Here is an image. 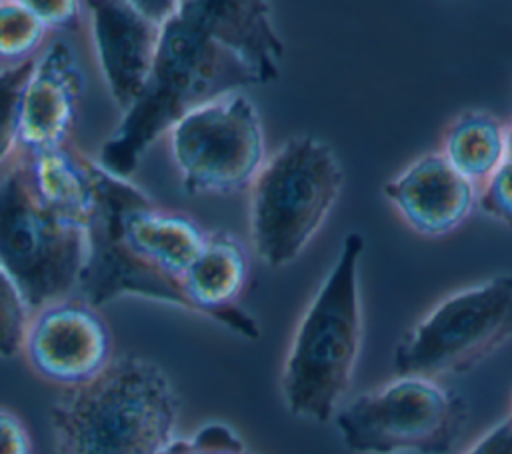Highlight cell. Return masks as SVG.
Instances as JSON below:
<instances>
[{
	"mask_svg": "<svg viewBox=\"0 0 512 454\" xmlns=\"http://www.w3.org/2000/svg\"><path fill=\"white\" fill-rule=\"evenodd\" d=\"M96 210L86 228V256L76 296L100 308L138 296L188 310L180 282L206 230L188 214L156 206L130 178L90 158Z\"/></svg>",
	"mask_w": 512,
	"mask_h": 454,
	"instance_id": "cell-1",
	"label": "cell"
},
{
	"mask_svg": "<svg viewBox=\"0 0 512 454\" xmlns=\"http://www.w3.org/2000/svg\"><path fill=\"white\" fill-rule=\"evenodd\" d=\"M252 84L258 82L246 64L206 30L190 0H180L178 12L162 26L148 84L100 146L98 164L130 178L146 150L184 114Z\"/></svg>",
	"mask_w": 512,
	"mask_h": 454,
	"instance_id": "cell-2",
	"label": "cell"
},
{
	"mask_svg": "<svg viewBox=\"0 0 512 454\" xmlns=\"http://www.w3.org/2000/svg\"><path fill=\"white\" fill-rule=\"evenodd\" d=\"M180 400L152 360L122 354L50 406L56 454H160L174 438Z\"/></svg>",
	"mask_w": 512,
	"mask_h": 454,
	"instance_id": "cell-3",
	"label": "cell"
},
{
	"mask_svg": "<svg viewBox=\"0 0 512 454\" xmlns=\"http://www.w3.org/2000/svg\"><path fill=\"white\" fill-rule=\"evenodd\" d=\"M364 238L348 232L340 254L306 306L280 376V392L296 418L334 420L350 388L362 340L358 262Z\"/></svg>",
	"mask_w": 512,
	"mask_h": 454,
	"instance_id": "cell-4",
	"label": "cell"
},
{
	"mask_svg": "<svg viewBox=\"0 0 512 454\" xmlns=\"http://www.w3.org/2000/svg\"><path fill=\"white\" fill-rule=\"evenodd\" d=\"M334 150L314 136H294L266 158L250 184V242L270 268L300 256L324 224L342 188Z\"/></svg>",
	"mask_w": 512,
	"mask_h": 454,
	"instance_id": "cell-5",
	"label": "cell"
},
{
	"mask_svg": "<svg viewBox=\"0 0 512 454\" xmlns=\"http://www.w3.org/2000/svg\"><path fill=\"white\" fill-rule=\"evenodd\" d=\"M86 256V230L50 210L36 194L26 156L14 152L0 176V266L32 314L74 296Z\"/></svg>",
	"mask_w": 512,
	"mask_h": 454,
	"instance_id": "cell-6",
	"label": "cell"
},
{
	"mask_svg": "<svg viewBox=\"0 0 512 454\" xmlns=\"http://www.w3.org/2000/svg\"><path fill=\"white\" fill-rule=\"evenodd\" d=\"M466 418V402L436 378L402 374L340 406L334 424L358 454H446Z\"/></svg>",
	"mask_w": 512,
	"mask_h": 454,
	"instance_id": "cell-7",
	"label": "cell"
},
{
	"mask_svg": "<svg viewBox=\"0 0 512 454\" xmlns=\"http://www.w3.org/2000/svg\"><path fill=\"white\" fill-rule=\"evenodd\" d=\"M512 340V274L464 288L436 304L398 342V376L462 374Z\"/></svg>",
	"mask_w": 512,
	"mask_h": 454,
	"instance_id": "cell-8",
	"label": "cell"
},
{
	"mask_svg": "<svg viewBox=\"0 0 512 454\" xmlns=\"http://www.w3.org/2000/svg\"><path fill=\"white\" fill-rule=\"evenodd\" d=\"M168 144L182 188L194 196L246 190L266 162L260 114L242 90L184 114L170 128Z\"/></svg>",
	"mask_w": 512,
	"mask_h": 454,
	"instance_id": "cell-9",
	"label": "cell"
},
{
	"mask_svg": "<svg viewBox=\"0 0 512 454\" xmlns=\"http://www.w3.org/2000/svg\"><path fill=\"white\" fill-rule=\"evenodd\" d=\"M22 352L38 376L64 388L94 380L114 358L106 320L76 294L32 314Z\"/></svg>",
	"mask_w": 512,
	"mask_h": 454,
	"instance_id": "cell-10",
	"label": "cell"
},
{
	"mask_svg": "<svg viewBox=\"0 0 512 454\" xmlns=\"http://www.w3.org/2000/svg\"><path fill=\"white\" fill-rule=\"evenodd\" d=\"M84 6L102 80L124 114L148 84L162 26L144 16L134 0H90Z\"/></svg>",
	"mask_w": 512,
	"mask_h": 454,
	"instance_id": "cell-11",
	"label": "cell"
},
{
	"mask_svg": "<svg viewBox=\"0 0 512 454\" xmlns=\"http://www.w3.org/2000/svg\"><path fill=\"white\" fill-rule=\"evenodd\" d=\"M84 78L74 48L48 42L34 58L20 100L18 148L26 156L66 146L76 122Z\"/></svg>",
	"mask_w": 512,
	"mask_h": 454,
	"instance_id": "cell-12",
	"label": "cell"
},
{
	"mask_svg": "<svg viewBox=\"0 0 512 454\" xmlns=\"http://www.w3.org/2000/svg\"><path fill=\"white\" fill-rule=\"evenodd\" d=\"M248 278V252L230 232H206L204 244L182 276L180 288L194 314L218 320L228 330L254 340L256 320L238 306Z\"/></svg>",
	"mask_w": 512,
	"mask_h": 454,
	"instance_id": "cell-13",
	"label": "cell"
},
{
	"mask_svg": "<svg viewBox=\"0 0 512 454\" xmlns=\"http://www.w3.org/2000/svg\"><path fill=\"white\" fill-rule=\"evenodd\" d=\"M386 198L424 236H442L470 214L474 184L460 176L442 152L424 154L384 184Z\"/></svg>",
	"mask_w": 512,
	"mask_h": 454,
	"instance_id": "cell-14",
	"label": "cell"
},
{
	"mask_svg": "<svg viewBox=\"0 0 512 454\" xmlns=\"http://www.w3.org/2000/svg\"><path fill=\"white\" fill-rule=\"evenodd\" d=\"M190 6L206 30L246 64L258 84L280 76L284 42L272 24L268 2L190 0Z\"/></svg>",
	"mask_w": 512,
	"mask_h": 454,
	"instance_id": "cell-15",
	"label": "cell"
},
{
	"mask_svg": "<svg viewBox=\"0 0 512 454\" xmlns=\"http://www.w3.org/2000/svg\"><path fill=\"white\" fill-rule=\"evenodd\" d=\"M26 162L32 186L40 200L70 224L86 230L96 210L90 158L62 146L26 156Z\"/></svg>",
	"mask_w": 512,
	"mask_h": 454,
	"instance_id": "cell-16",
	"label": "cell"
},
{
	"mask_svg": "<svg viewBox=\"0 0 512 454\" xmlns=\"http://www.w3.org/2000/svg\"><path fill=\"white\" fill-rule=\"evenodd\" d=\"M444 158L468 182H488L506 160V132L486 112H464L444 138Z\"/></svg>",
	"mask_w": 512,
	"mask_h": 454,
	"instance_id": "cell-17",
	"label": "cell"
},
{
	"mask_svg": "<svg viewBox=\"0 0 512 454\" xmlns=\"http://www.w3.org/2000/svg\"><path fill=\"white\" fill-rule=\"evenodd\" d=\"M46 34L24 0H0V68L36 58Z\"/></svg>",
	"mask_w": 512,
	"mask_h": 454,
	"instance_id": "cell-18",
	"label": "cell"
},
{
	"mask_svg": "<svg viewBox=\"0 0 512 454\" xmlns=\"http://www.w3.org/2000/svg\"><path fill=\"white\" fill-rule=\"evenodd\" d=\"M34 58L16 66L0 68V164L18 148L20 100L26 80L32 72Z\"/></svg>",
	"mask_w": 512,
	"mask_h": 454,
	"instance_id": "cell-19",
	"label": "cell"
},
{
	"mask_svg": "<svg viewBox=\"0 0 512 454\" xmlns=\"http://www.w3.org/2000/svg\"><path fill=\"white\" fill-rule=\"evenodd\" d=\"M32 310L10 274L0 266V358H12L24 348Z\"/></svg>",
	"mask_w": 512,
	"mask_h": 454,
	"instance_id": "cell-20",
	"label": "cell"
},
{
	"mask_svg": "<svg viewBox=\"0 0 512 454\" xmlns=\"http://www.w3.org/2000/svg\"><path fill=\"white\" fill-rule=\"evenodd\" d=\"M160 454H252L224 422H208L186 438H174Z\"/></svg>",
	"mask_w": 512,
	"mask_h": 454,
	"instance_id": "cell-21",
	"label": "cell"
},
{
	"mask_svg": "<svg viewBox=\"0 0 512 454\" xmlns=\"http://www.w3.org/2000/svg\"><path fill=\"white\" fill-rule=\"evenodd\" d=\"M480 208L492 218L512 226V160L506 158L484 184L480 194Z\"/></svg>",
	"mask_w": 512,
	"mask_h": 454,
	"instance_id": "cell-22",
	"label": "cell"
},
{
	"mask_svg": "<svg viewBox=\"0 0 512 454\" xmlns=\"http://www.w3.org/2000/svg\"><path fill=\"white\" fill-rule=\"evenodd\" d=\"M46 30L76 28L82 14V4L76 0H24Z\"/></svg>",
	"mask_w": 512,
	"mask_h": 454,
	"instance_id": "cell-23",
	"label": "cell"
},
{
	"mask_svg": "<svg viewBox=\"0 0 512 454\" xmlns=\"http://www.w3.org/2000/svg\"><path fill=\"white\" fill-rule=\"evenodd\" d=\"M0 454H32V440L24 422L0 408Z\"/></svg>",
	"mask_w": 512,
	"mask_h": 454,
	"instance_id": "cell-24",
	"label": "cell"
},
{
	"mask_svg": "<svg viewBox=\"0 0 512 454\" xmlns=\"http://www.w3.org/2000/svg\"><path fill=\"white\" fill-rule=\"evenodd\" d=\"M462 454H512V416L488 428Z\"/></svg>",
	"mask_w": 512,
	"mask_h": 454,
	"instance_id": "cell-25",
	"label": "cell"
},
{
	"mask_svg": "<svg viewBox=\"0 0 512 454\" xmlns=\"http://www.w3.org/2000/svg\"><path fill=\"white\" fill-rule=\"evenodd\" d=\"M506 158L512 160V126L506 132Z\"/></svg>",
	"mask_w": 512,
	"mask_h": 454,
	"instance_id": "cell-26",
	"label": "cell"
},
{
	"mask_svg": "<svg viewBox=\"0 0 512 454\" xmlns=\"http://www.w3.org/2000/svg\"><path fill=\"white\" fill-rule=\"evenodd\" d=\"M510 416H512V414H510Z\"/></svg>",
	"mask_w": 512,
	"mask_h": 454,
	"instance_id": "cell-27",
	"label": "cell"
}]
</instances>
